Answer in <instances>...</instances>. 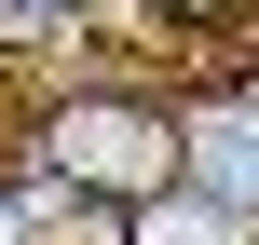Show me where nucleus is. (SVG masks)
Segmentation results:
<instances>
[{
	"label": "nucleus",
	"mask_w": 259,
	"mask_h": 245,
	"mask_svg": "<svg viewBox=\"0 0 259 245\" xmlns=\"http://www.w3.org/2000/svg\"><path fill=\"white\" fill-rule=\"evenodd\" d=\"M41 177L82 191V205H109V218H137V205L191 191V123L150 109V95H68L41 123Z\"/></svg>",
	"instance_id": "f257e3e1"
},
{
	"label": "nucleus",
	"mask_w": 259,
	"mask_h": 245,
	"mask_svg": "<svg viewBox=\"0 0 259 245\" xmlns=\"http://www.w3.org/2000/svg\"><path fill=\"white\" fill-rule=\"evenodd\" d=\"M123 245H259V232L219 205V191H164V205H137V218H123Z\"/></svg>",
	"instance_id": "f03ea898"
},
{
	"label": "nucleus",
	"mask_w": 259,
	"mask_h": 245,
	"mask_svg": "<svg viewBox=\"0 0 259 245\" xmlns=\"http://www.w3.org/2000/svg\"><path fill=\"white\" fill-rule=\"evenodd\" d=\"M178 14H191V27H232V14H259V0H178Z\"/></svg>",
	"instance_id": "7ed1b4c3"
}]
</instances>
